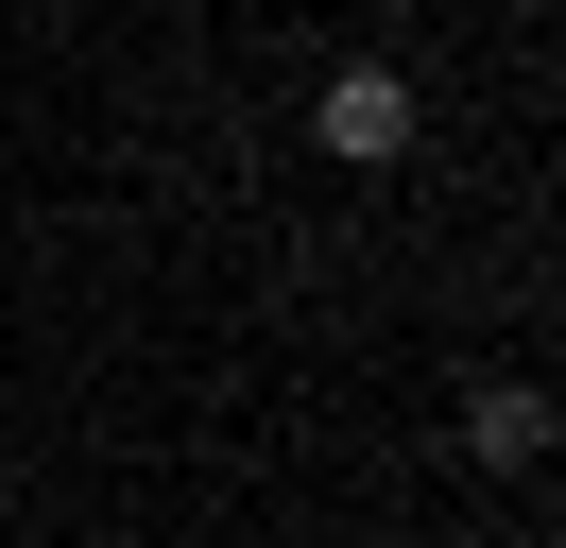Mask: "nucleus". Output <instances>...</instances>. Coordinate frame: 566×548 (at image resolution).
I'll return each mask as SVG.
<instances>
[{
	"mask_svg": "<svg viewBox=\"0 0 566 548\" xmlns=\"http://www.w3.org/2000/svg\"><path fill=\"white\" fill-rule=\"evenodd\" d=\"M310 137H326L344 171H395V155H412V86H395V68H344V86L310 103Z\"/></svg>",
	"mask_w": 566,
	"mask_h": 548,
	"instance_id": "1",
	"label": "nucleus"
},
{
	"mask_svg": "<svg viewBox=\"0 0 566 548\" xmlns=\"http://www.w3.org/2000/svg\"><path fill=\"white\" fill-rule=\"evenodd\" d=\"M463 445H481V463H549V394H532V377H497V394L463 411Z\"/></svg>",
	"mask_w": 566,
	"mask_h": 548,
	"instance_id": "2",
	"label": "nucleus"
}]
</instances>
